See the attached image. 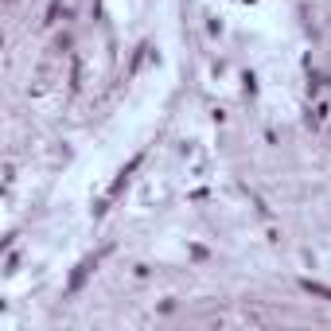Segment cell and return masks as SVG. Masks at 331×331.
Here are the masks:
<instances>
[{"label":"cell","instance_id":"2","mask_svg":"<svg viewBox=\"0 0 331 331\" xmlns=\"http://www.w3.org/2000/svg\"><path fill=\"white\" fill-rule=\"evenodd\" d=\"M304 292H312V296H323V300H331V288H327V285H316V281H304Z\"/></svg>","mask_w":331,"mask_h":331},{"label":"cell","instance_id":"1","mask_svg":"<svg viewBox=\"0 0 331 331\" xmlns=\"http://www.w3.org/2000/svg\"><path fill=\"white\" fill-rule=\"evenodd\" d=\"M94 269H98V257H82V261H78V269L70 273V292H78V288L86 285V277H90Z\"/></svg>","mask_w":331,"mask_h":331}]
</instances>
